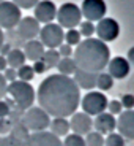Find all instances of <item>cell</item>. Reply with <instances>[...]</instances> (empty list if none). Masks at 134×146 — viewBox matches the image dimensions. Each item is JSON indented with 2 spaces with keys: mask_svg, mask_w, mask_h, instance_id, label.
I'll use <instances>...</instances> for the list:
<instances>
[{
  "mask_svg": "<svg viewBox=\"0 0 134 146\" xmlns=\"http://www.w3.org/2000/svg\"><path fill=\"white\" fill-rule=\"evenodd\" d=\"M73 59L79 70L101 73L110 60V51L104 41L98 38H85L76 46Z\"/></svg>",
  "mask_w": 134,
  "mask_h": 146,
  "instance_id": "obj_2",
  "label": "cell"
},
{
  "mask_svg": "<svg viewBox=\"0 0 134 146\" xmlns=\"http://www.w3.org/2000/svg\"><path fill=\"white\" fill-rule=\"evenodd\" d=\"M123 111V106L120 103V100H110L107 103V113H110L112 116H118Z\"/></svg>",
  "mask_w": 134,
  "mask_h": 146,
  "instance_id": "obj_31",
  "label": "cell"
},
{
  "mask_svg": "<svg viewBox=\"0 0 134 146\" xmlns=\"http://www.w3.org/2000/svg\"><path fill=\"white\" fill-rule=\"evenodd\" d=\"M60 54H58L57 49H46L43 54V57H41V60L44 62V65L47 67V70L49 68H54V67L58 65V62H60Z\"/></svg>",
  "mask_w": 134,
  "mask_h": 146,
  "instance_id": "obj_23",
  "label": "cell"
},
{
  "mask_svg": "<svg viewBox=\"0 0 134 146\" xmlns=\"http://www.w3.org/2000/svg\"><path fill=\"white\" fill-rule=\"evenodd\" d=\"M93 127H95V132L101 133L103 137L109 135V133H112L117 129V119H115V116H112L110 113L104 111V113L98 114V116L93 119Z\"/></svg>",
  "mask_w": 134,
  "mask_h": 146,
  "instance_id": "obj_17",
  "label": "cell"
},
{
  "mask_svg": "<svg viewBox=\"0 0 134 146\" xmlns=\"http://www.w3.org/2000/svg\"><path fill=\"white\" fill-rule=\"evenodd\" d=\"M21 19V8H18L13 2H0V29H13Z\"/></svg>",
  "mask_w": 134,
  "mask_h": 146,
  "instance_id": "obj_8",
  "label": "cell"
},
{
  "mask_svg": "<svg viewBox=\"0 0 134 146\" xmlns=\"http://www.w3.org/2000/svg\"><path fill=\"white\" fill-rule=\"evenodd\" d=\"M33 72L35 73H38V75H41V73H44V72H47V67L44 65V62L43 60H38V62H33Z\"/></svg>",
  "mask_w": 134,
  "mask_h": 146,
  "instance_id": "obj_38",
  "label": "cell"
},
{
  "mask_svg": "<svg viewBox=\"0 0 134 146\" xmlns=\"http://www.w3.org/2000/svg\"><path fill=\"white\" fill-rule=\"evenodd\" d=\"M8 68V62H7V57L5 56H2L0 54V73L2 72H5V70Z\"/></svg>",
  "mask_w": 134,
  "mask_h": 146,
  "instance_id": "obj_40",
  "label": "cell"
},
{
  "mask_svg": "<svg viewBox=\"0 0 134 146\" xmlns=\"http://www.w3.org/2000/svg\"><path fill=\"white\" fill-rule=\"evenodd\" d=\"M95 33L98 35V40L104 41H114L118 38L120 35V26L118 22L112 18H103L101 21H98V24L95 26Z\"/></svg>",
  "mask_w": 134,
  "mask_h": 146,
  "instance_id": "obj_9",
  "label": "cell"
},
{
  "mask_svg": "<svg viewBox=\"0 0 134 146\" xmlns=\"http://www.w3.org/2000/svg\"><path fill=\"white\" fill-rule=\"evenodd\" d=\"M7 62H8V67L10 68H21L22 65H25V54H24V51L22 49H18V48H14V49H10V52H8L7 56Z\"/></svg>",
  "mask_w": 134,
  "mask_h": 146,
  "instance_id": "obj_21",
  "label": "cell"
},
{
  "mask_svg": "<svg viewBox=\"0 0 134 146\" xmlns=\"http://www.w3.org/2000/svg\"><path fill=\"white\" fill-rule=\"evenodd\" d=\"M80 33H79V30H76V29H69L68 32L65 33V43L66 44H69V46H77V44L80 43Z\"/></svg>",
  "mask_w": 134,
  "mask_h": 146,
  "instance_id": "obj_29",
  "label": "cell"
},
{
  "mask_svg": "<svg viewBox=\"0 0 134 146\" xmlns=\"http://www.w3.org/2000/svg\"><path fill=\"white\" fill-rule=\"evenodd\" d=\"M114 78L109 75V73H98V78H96V88L99 89V92H106V91H110L114 88Z\"/></svg>",
  "mask_w": 134,
  "mask_h": 146,
  "instance_id": "obj_24",
  "label": "cell"
},
{
  "mask_svg": "<svg viewBox=\"0 0 134 146\" xmlns=\"http://www.w3.org/2000/svg\"><path fill=\"white\" fill-rule=\"evenodd\" d=\"M57 51H58V54H60V57H71L73 52H74V49H73V46L63 43V44H60V46L57 48Z\"/></svg>",
  "mask_w": 134,
  "mask_h": 146,
  "instance_id": "obj_34",
  "label": "cell"
},
{
  "mask_svg": "<svg viewBox=\"0 0 134 146\" xmlns=\"http://www.w3.org/2000/svg\"><path fill=\"white\" fill-rule=\"evenodd\" d=\"M49 124H51V116L40 106H32L22 114V125L32 133L44 132L46 129H49Z\"/></svg>",
  "mask_w": 134,
  "mask_h": 146,
  "instance_id": "obj_4",
  "label": "cell"
},
{
  "mask_svg": "<svg viewBox=\"0 0 134 146\" xmlns=\"http://www.w3.org/2000/svg\"><path fill=\"white\" fill-rule=\"evenodd\" d=\"M8 94L16 102V105L21 111H27L29 108H32L36 99V92L32 88V84L19 80L8 84Z\"/></svg>",
  "mask_w": 134,
  "mask_h": 146,
  "instance_id": "obj_3",
  "label": "cell"
},
{
  "mask_svg": "<svg viewBox=\"0 0 134 146\" xmlns=\"http://www.w3.org/2000/svg\"><path fill=\"white\" fill-rule=\"evenodd\" d=\"M8 94V83L3 78V75L0 73V100H3V97Z\"/></svg>",
  "mask_w": 134,
  "mask_h": 146,
  "instance_id": "obj_36",
  "label": "cell"
},
{
  "mask_svg": "<svg viewBox=\"0 0 134 146\" xmlns=\"http://www.w3.org/2000/svg\"><path fill=\"white\" fill-rule=\"evenodd\" d=\"M44 51H46V49H44L43 43L38 41V40H30V41H27L25 46H24L25 59L27 60H32V62H38V60H41Z\"/></svg>",
  "mask_w": 134,
  "mask_h": 146,
  "instance_id": "obj_19",
  "label": "cell"
},
{
  "mask_svg": "<svg viewBox=\"0 0 134 146\" xmlns=\"http://www.w3.org/2000/svg\"><path fill=\"white\" fill-rule=\"evenodd\" d=\"M2 46H3V32L0 29V49H2Z\"/></svg>",
  "mask_w": 134,
  "mask_h": 146,
  "instance_id": "obj_43",
  "label": "cell"
},
{
  "mask_svg": "<svg viewBox=\"0 0 134 146\" xmlns=\"http://www.w3.org/2000/svg\"><path fill=\"white\" fill-rule=\"evenodd\" d=\"M57 21H58V26L65 27V29H74L80 24V19H82V13H80V8L77 7L76 3H63L62 7L57 10Z\"/></svg>",
  "mask_w": 134,
  "mask_h": 146,
  "instance_id": "obj_6",
  "label": "cell"
},
{
  "mask_svg": "<svg viewBox=\"0 0 134 146\" xmlns=\"http://www.w3.org/2000/svg\"><path fill=\"white\" fill-rule=\"evenodd\" d=\"M13 3L18 8H22V10H29V8H35L36 5L40 3V0H11Z\"/></svg>",
  "mask_w": 134,
  "mask_h": 146,
  "instance_id": "obj_32",
  "label": "cell"
},
{
  "mask_svg": "<svg viewBox=\"0 0 134 146\" xmlns=\"http://www.w3.org/2000/svg\"><path fill=\"white\" fill-rule=\"evenodd\" d=\"M106 11V2L104 0H84L82 7H80V13L87 21H101L104 18Z\"/></svg>",
  "mask_w": 134,
  "mask_h": 146,
  "instance_id": "obj_10",
  "label": "cell"
},
{
  "mask_svg": "<svg viewBox=\"0 0 134 146\" xmlns=\"http://www.w3.org/2000/svg\"><path fill=\"white\" fill-rule=\"evenodd\" d=\"M36 100L52 117H68L77 111L80 105V89L71 76L60 73L49 75L41 81L36 92Z\"/></svg>",
  "mask_w": 134,
  "mask_h": 146,
  "instance_id": "obj_1",
  "label": "cell"
},
{
  "mask_svg": "<svg viewBox=\"0 0 134 146\" xmlns=\"http://www.w3.org/2000/svg\"><path fill=\"white\" fill-rule=\"evenodd\" d=\"M79 33H80V36L92 38V35L95 33L93 22H90V21H80V24H79Z\"/></svg>",
  "mask_w": 134,
  "mask_h": 146,
  "instance_id": "obj_30",
  "label": "cell"
},
{
  "mask_svg": "<svg viewBox=\"0 0 134 146\" xmlns=\"http://www.w3.org/2000/svg\"><path fill=\"white\" fill-rule=\"evenodd\" d=\"M2 75H3V78L7 80V83H13V81L18 80V72H16L14 68H10V67H8Z\"/></svg>",
  "mask_w": 134,
  "mask_h": 146,
  "instance_id": "obj_35",
  "label": "cell"
},
{
  "mask_svg": "<svg viewBox=\"0 0 134 146\" xmlns=\"http://www.w3.org/2000/svg\"><path fill=\"white\" fill-rule=\"evenodd\" d=\"M85 145L87 146H104V137L98 132L92 130L88 135H85Z\"/></svg>",
  "mask_w": 134,
  "mask_h": 146,
  "instance_id": "obj_27",
  "label": "cell"
},
{
  "mask_svg": "<svg viewBox=\"0 0 134 146\" xmlns=\"http://www.w3.org/2000/svg\"><path fill=\"white\" fill-rule=\"evenodd\" d=\"M120 103L123 106V110H134V95L133 94H123L122 99H120Z\"/></svg>",
  "mask_w": 134,
  "mask_h": 146,
  "instance_id": "obj_33",
  "label": "cell"
},
{
  "mask_svg": "<svg viewBox=\"0 0 134 146\" xmlns=\"http://www.w3.org/2000/svg\"><path fill=\"white\" fill-rule=\"evenodd\" d=\"M96 78L98 73H90V72H84V70L77 68L74 72V83L77 84L79 89H85V91H93L96 88Z\"/></svg>",
  "mask_w": 134,
  "mask_h": 146,
  "instance_id": "obj_18",
  "label": "cell"
},
{
  "mask_svg": "<svg viewBox=\"0 0 134 146\" xmlns=\"http://www.w3.org/2000/svg\"><path fill=\"white\" fill-rule=\"evenodd\" d=\"M0 146H2V138H0Z\"/></svg>",
  "mask_w": 134,
  "mask_h": 146,
  "instance_id": "obj_44",
  "label": "cell"
},
{
  "mask_svg": "<svg viewBox=\"0 0 134 146\" xmlns=\"http://www.w3.org/2000/svg\"><path fill=\"white\" fill-rule=\"evenodd\" d=\"M57 68H58V73H60V75L71 76V75H74L77 67H76V62H74L73 57H62L60 62H58V65H57Z\"/></svg>",
  "mask_w": 134,
  "mask_h": 146,
  "instance_id": "obj_22",
  "label": "cell"
},
{
  "mask_svg": "<svg viewBox=\"0 0 134 146\" xmlns=\"http://www.w3.org/2000/svg\"><path fill=\"white\" fill-rule=\"evenodd\" d=\"M24 146H63L62 140L52 135L49 130L30 133L24 141Z\"/></svg>",
  "mask_w": 134,
  "mask_h": 146,
  "instance_id": "obj_13",
  "label": "cell"
},
{
  "mask_svg": "<svg viewBox=\"0 0 134 146\" xmlns=\"http://www.w3.org/2000/svg\"><path fill=\"white\" fill-rule=\"evenodd\" d=\"M49 132L52 135H55L57 138H62V137H66L71 132L69 129V121L66 117H54L49 124Z\"/></svg>",
  "mask_w": 134,
  "mask_h": 146,
  "instance_id": "obj_20",
  "label": "cell"
},
{
  "mask_svg": "<svg viewBox=\"0 0 134 146\" xmlns=\"http://www.w3.org/2000/svg\"><path fill=\"white\" fill-rule=\"evenodd\" d=\"M128 91H129V94L134 95V73L129 76V80H128Z\"/></svg>",
  "mask_w": 134,
  "mask_h": 146,
  "instance_id": "obj_41",
  "label": "cell"
},
{
  "mask_svg": "<svg viewBox=\"0 0 134 146\" xmlns=\"http://www.w3.org/2000/svg\"><path fill=\"white\" fill-rule=\"evenodd\" d=\"M69 129H71L73 133L85 137V135H88L92 132V129H93V119H92L88 114H85L84 111H76L74 114H71Z\"/></svg>",
  "mask_w": 134,
  "mask_h": 146,
  "instance_id": "obj_11",
  "label": "cell"
},
{
  "mask_svg": "<svg viewBox=\"0 0 134 146\" xmlns=\"http://www.w3.org/2000/svg\"><path fill=\"white\" fill-rule=\"evenodd\" d=\"M10 113H11L10 105L7 102H3V100H0V119H5Z\"/></svg>",
  "mask_w": 134,
  "mask_h": 146,
  "instance_id": "obj_37",
  "label": "cell"
},
{
  "mask_svg": "<svg viewBox=\"0 0 134 146\" xmlns=\"http://www.w3.org/2000/svg\"><path fill=\"white\" fill-rule=\"evenodd\" d=\"M63 146H87L85 145V138L76 133H68L65 137V141H62Z\"/></svg>",
  "mask_w": 134,
  "mask_h": 146,
  "instance_id": "obj_28",
  "label": "cell"
},
{
  "mask_svg": "<svg viewBox=\"0 0 134 146\" xmlns=\"http://www.w3.org/2000/svg\"><path fill=\"white\" fill-rule=\"evenodd\" d=\"M107 73L114 80H125L131 73V65L126 60V57L117 56V57L110 59L107 64Z\"/></svg>",
  "mask_w": 134,
  "mask_h": 146,
  "instance_id": "obj_16",
  "label": "cell"
},
{
  "mask_svg": "<svg viewBox=\"0 0 134 146\" xmlns=\"http://www.w3.org/2000/svg\"><path fill=\"white\" fill-rule=\"evenodd\" d=\"M40 41L47 49H57L65 41V32L58 24H44V27L40 30Z\"/></svg>",
  "mask_w": 134,
  "mask_h": 146,
  "instance_id": "obj_7",
  "label": "cell"
},
{
  "mask_svg": "<svg viewBox=\"0 0 134 146\" xmlns=\"http://www.w3.org/2000/svg\"><path fill=\"white\" fill-rule=\"evenodd\" d=\"M117 130L125 140H134V110H123L118 114Z\"/></svg>",
  "mask_w": 134,
  "mask_h": 146,
  "instance_id": "obj_12",
  "label": "cell"
},
{
  "mask_svg": "<svg viewBox=\"0 0 134 146\" xmlns=\"http://www.w3.org/2000/svg\"><path fill=\"white\" fill-rule=\"evenodd\" d=\"M57 16V7L51 0H40V3L35 7V16L33 18L38 22L51 24Z\"/></svg>",
  "mask_w": 134,
  "mask_h": 146,
  "instance_id": "obj_15",
  "label": "cell"
},
{
  "mask_svg": "<svg viewBox=\"0 0 134 146\" xmlns=\"http://www.w3.org/2000/svg\"><path fill=\"white\" fill-rule=\"evenodd\" d=\"M18 72V80L19 81H25V83H30L35 76V72H33V67L32 65H22L21 68L16 70Z\"/></svg>",
  "mask_w": 134,
  "mask_h": 146,
  "instance_id": "obj_25",
  "label": "cell"
},
{
  "mask_svg": "<svg viewBox=\"0 0 134 146\" xmlns=\"http://www.w3.org/2000/svg\"><path fill=\"white\" fill-rule=\"evenodd\" d=\"M126 60L129 62L131 67H134V46L128 49V57H126Z\"/></svg>",
  "mask_w": 134,
  "mask_h": 146,
  "instance_id": "obj_39",
  "label": "cell"
},
{
  "mask_svg": "<svg viewBox=\"0 0 134 146\" xmlns=\"http://www.w3.org/2000/svg\"><path fill=\"white\" fill-rule=\"evenodd\" d=\"M40 22L36 21L33 16H27V18H22L18 24V33L22 40H35L36 36L40 35Z\"/></svg>",
  "mask_w": 134,
  "mask_h": 146,
  "instance_id": "obj_14",
  "label": "cell"
},
{
  "mask_svg": "<svg viewBox=\"0 0 134 146\" xmlns=\"http://www.w3.org/2000/svg\"><path fill=\"white\" fill-rule=\"evenodd\" d=\"M0 2H3V0H0Z\"/></svg>",
  "mask_w": 134,
  "mask_h": 146,
  "instance_id": "obj_45",
  "label": "cell"
},
{
  "mask_svg": "<svg viewBox=\"0 0 134 146\" xmlns=\"http://www.w3.org/2000/svg\"><path fill=\"white\" fill-rule=\"evenodd\" d=\"M10 49H11V48L8 46V44H5V43H3V46H2V49H0V51H2V56L8 54V52H10Z\"/></svg>",
  "mask_w": 134,
  "mask_h": 146,
  "instance_id": "obj_42",
  "label": "cell"
},
{
  "mask_svg": "<svg viewBox=\"0 0 134 146\" xmlns=\"http://www.w3.org/2000/svg\"><path fill=\"white\" fill-rule=\"evenodd\" d=\"M107 97L99 91H90L80 99L82 111L88 116H98L107 110Z\"/></svg>",
  "mask_w": 134,
  "mask_h": 146,
  "instance_id": "obj_5",
  "label": "cell"
},
{
  "mask_svg": "<svg viewBox=\"0 0 134 146\" xmlns=\"http://www.w3.org/2000/svg\"><path fill=\"white\" fill-rule=\"evenodd\" d=\"M125 145H126V141L118 132H112V133L106 135L104 138V146H125Z\"/></svg>",
  "mask_w": 134,
  "mask_h": 146,
  "instance_id": "obj_26",
  "label": "cell"
}]
</instances>
